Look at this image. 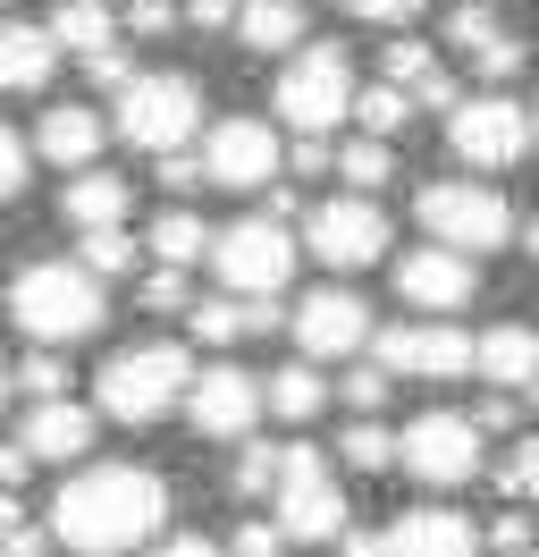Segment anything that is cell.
<instances>
[{"label": "cell", "mask_w": 539, "mask_h": 557, "mask_svg": "<svg viewBox=\"0 0 539 557\" xmlns=\"http://www.w3.org/2000/svg\"><path fill=\"white\" fill-rule=\"evenodd\" d=\"M168 523V482L143 465H85L76 482L51 498V541L85 557H127Z\"/></svg>", "instance_id": "6da1fadb"}, {"label": "cell", "mask_w": 539, "mask_h": 557, "mask_svg": "<svg viewBox=\"0 0 539 557\" xmlns=\"http://www.w3.org/2000/svg\"><path fill=\"white\" fill-rule=\"evenodd\" d=\"M9 321L26 330L34 347H76V338H93L110 321V296H101V278L85 262H34L9 287Z\"/></svg>", "instance_id": "7a4b0ae2"}, {"label": "cell", "mask_w": 539, "mask_h": 557, "mask_svg": "<svg viewBox=\"0 0 539 557\" xmlns=\"http://www.w3.org/2000/svg\"><path fill=\"white\" fill-rule=\"evenodd\" d=\"M186 397H195V363H186V347H168V338H152V347H118L110 363H101V414L127 422V431L177 414Z\"/></svg>", "instance_id": "3957f363"}, {"label": "cell", "mask_w": 539, "mask_h": 557, "mask_svg": "<svg viewBox=\"0 0 539 557\" xmlns=\"http://www.w3.org/2000/svg\"><path fill=\"white\" fill-rule=\"evenodd\" d=\"M202 127V94H195V76H177V69H152V76H135L127 94H118V136L135 144V152H152V161H168V152H186Z\"/></svg>", "instance_id": "277c9868"}, {"label": "cell", "mask_w": 539, "mask_h": 557, "mask_svg": "<svg viewBox=\"0 0 539 557\" xmlns=\"http://www.w3.org/2000/svg\"><path fill=\"white\" fill-rule=\"evenodd\" d=\"M354 69H346V51L337 42H303L296 60L278 69V119L303 127V136H329L337 119H354Z\"/></svg>", "instance_id": "5b68a950"}, {"label": "cell", "mask_w": 539, "mask_h": 557, "mask_svg": "<svg viewBox=\"0 0 539 557\" xmlns=\"http://www.w3.org/2000/svg\"><path fill=\"white\" fill-rule=\"evenodd\" d=\"M422 228H430L438 245H455V253H498L505 237H514V211H505L498 186H472V177H438V186H422Z\"/></svg>", "instance_id": "8992f818"}, {"label": "cell", "mask_w": 539, "mask_h": 557, "mask_svg": "<svg viewBox=\"0 0 539 557\" xmlns=\"http://www.w3.org/2000/svg\"><path fill=\"white\" fill-rule=\"evenodd\" d=\"M211 271L228 278L245 305H253V296H278V287L296 278V237H287V220H270V211H262V220H228Z\"/></svg>", "instance_id": "52a82bcc"}, {"label": "cell", "mask_w": 539, "mask_h": 557, "mask_svg": "<svg viewBox=\"0 0 539 557\" xmlns=\"http://www.w3.org/2000/svg\"><path fill=\"white\" fill-rule=\"evenodd\" d=\"M278 532L287 541H346V498H337V473L321 448H287V473H278Z\"/></svg>", "instance_id": "ba28073f"}, {"label": "cell", "mask_w": 539, "mask_h": 557, "mask_svg": "<svg viewBox=\"0 0 539 557\" xmlns=\"http://www.w3.org/2000/svg\"><path fill=\"white\" fill-rule=\"evenodd\" d=\"M531 136H539V119L523 102H505V94H472L447 119V144H455V161H472V170H514L531 152Z\"/></svg>", "instance_id": "9c48e42d"}, {"label": "cell", "mask_w": 539, "mask_h": 557, "mask_svg": "<svg viewBox=\"0 0 539 557\" xmlns=\"http://www.w3.org/2000/svg\"><path fill=\"white\" fill-rule=\"evenodd\" d=\"M371 355H379V372H413V381H464V372H480V338H464L455 321H397V330H379L371 338Z\"/></svg>", "instance_id": "30bf717a"}, {"label": "cell", "mask_w": 539, "mask_h": 557, "mask_svg": "<svg viewBox=\"0 0 539 557\" xmlns=\"http://www.w3.org/2000/svg\"><path fill=\"white\" fill-rule=\"evenodd\" d=\"M480 422L472 414H422V422H404V473L413 482H430V490H455V482H472L480 473Z\"/></svg>", "instance_id": "8fae6325"}, {"label": "cell", "mask_w": 539, "mask_h": 557, "mask_svg": "<svg viewBox=\"0 0 539 557\" xmlns=\"http://www.w3.org/2000/svg\"><path fill=\"white\" fill-rule=\"evenodd\" d=\"M303 245L329 262V271H371L379 253H388V211L371 203V195H337L303 220Z\"/></svg>", "instance_id": "7c38bea8"}, {"label": "cell", "mask_w": 539, "mask_h": 557, "mask_svg": "<svg viewBox=\"0 0 539 557\" xmlns=\"http://www.w3.org/2000/svg\"><path fill=\"white\" fill-rule=\"evenodd\" d=\"M287 170V144L270 136V119H220L211 136H202V177L211 186H270V177Z\"/></svg>", "instance_id": "4fadbf2b"}, {"label": "cell", "mask_w": 539, "mask_h": 557, "mask_svg": "<svg viewBox=\"0 0 539 557\" xmlns=\"http://www.w3.org/2000/svg\"><path fill=\"white\" fill-rule=\"evenodd\" d=\"M379 330H371V305L354 287H321V296H303L296 305V347L312 363H346L354 347H371Z\"/></svg>", "instance_id": "5bb4252c"}, {"label": "cell", "mask_w": 539, "mask_h": 557, "mask_svg": "<svg viewBox=\"0 0 539 557\" xmlns=\"http://www.w3.org/2000/svg\"><path fill=\"white\" fill-rule=\"evenodd\" d=\"M270 388L253 381V372H236V363H211L195 381V397H186V422H195L202 440H253V422H262Z\"/></svg>", "instance_id": "9a60e30c"}, {"label": "cell", "mask_w": 539, "mask_h": 557, "mask_svg": "<svg viewBox=\"0 0 539 557\" xmlns=\"http://www.w3.org/2000/svg\"><path fill=\"white\" fill-rule=\"evenodd\" d=\"M397 296L422 305V313H464L472 296H480V271H472V253H455V245H422V253L397 262Z\"/></svg>", "instance_id": "2e32d148"}, {"label": "cell", "mask_w": 539, "mask_h": 557, "mask_svg": "<svg viewBox=\"0 0 539 557\" xmlns=\"http://www.w3.org/2000/svg\"><path fill=\"white\" fill-rule=\"evenodd\" d=\"M388 557H480V532L455 507H413L388 523Z\"/></svg>", "instance_id": "e0dca14e"}, {"label": "cell", "mask_w": 539, "mask_h": 557, "mask_svg": "<svg viewBox=\"0 0 539 557\" xmlns=\"http://www.w3.org/2000/svg\"><path fill=\"white\" fill-rule=\"evenodd\" d=\"M447 42H455V51H464L472 69L489 76V85H505V76H523V42L505 35V26H498V17H489V9H480V0L447 17Z\"/></svg>", "instance_id": "ac0fdd59"}, {"label": "cell", "mask_w": 539, "mask_h": 557, "mask_svg": "<svg viewBox=\"0 0 539 557\" xmlns=\"http://www.w3.org/2000/svg\"><path fill=\"white\" fill-rule=\"evenodd\" d=\"M17 440L34 448V465H76V456L93 448V414H85L76 397H42V406L26 414V431H17Z\"/></svg>", "instance_id": "d6986e66"}, {"label": "cell", "mask_w": 539, "mask_h": 557, "mask_svg": "<svg viewBox=\"0 0 539 557\" xmlns=\"http://www.w3.org/2000/svg\"><path fill=\"white\" fill-rule=\"evenodd\" d=\"M127 177H110V170H85V177H67L60 186V220L67 228H85V237H101V228H127Z\"/></svg>", "instance_id": "ffe728a7"}, {"label": "cell", "mask_w": 539, "mask_h": 557, "mask_svg": "<svg viewBox=\"0 0 539 557\" xmlns=\"http://www.w3.org/2000/svg\"><path fill=\"white\" fill-rule=\"evenodd\" d=\"M101 136H110V127H101L85 102H60V110H42V127H34V152L85 177V170H93V152H101Z\"/></svg>", "instance_id": "44dd1931"}, {"label": "cell", "mask_w": 539, "mask_h": 557, "mask_svg": "<svg viewBox=\"0 0 539 557\" xmlns=\"http://www.w3.org/2000/svg\"><path fill=\"white\" fill-rule=\"evenodd\" d=\"M379 76H388V85H404V94H413L422 110H447V119L464 110V102H455V76L438 69V60H430V42H413V35L379 51Z\"/></svg>", "instance_id": "7402d4cb"}, {"label": "cell", "mask_w": 539, "mask_h": 557, "mask_svg": "<svg viewBox=\"0 0 539 557\" xmlns=\"http://www.w3.org/2000/svg\"><path fill=\"white\" fill-rule=\"evenodd\" d=\"M60 69V35L51 26H0V94H42Z\"/></svg>", "instance_id": "603a6c76"}, {"label": "cell", "mask_w": 539, "mask_h": 557, "mask_svg": "<svg viewBox=\"0 0 539 557\" xmlns=\"http://www.w3.org/2000/svg\"><path fill=\"white\" fill-rule=\"evenodd\" d=\"M480 381L489 388H531L539 381V330H523V321L489 330V338H480Z\"/></svg>", "instance_id": "cb8c5ba5"}, {"label": "cell", "mask_w": 539, "mask_h": 557, "mask_svg": "<svg viewBox=\"0 0 539 557\" xmlns=\"http://www.w3.org/2000/svg\"><path fill=\"white\" fill-rule=\"evenodd\" d=\"M51 35H60V51H76V60H93V51H118V17L101 9V0H60L51 9Z\"/></svg>", "instance_id": "d4e9b609"}, {"label": "cell", "mask_w": 539, "mask_h": 557, "mask_svg": "<svg viewBox=\"0 0 539 557\" xmlns=\"http://www.w3.org/2000/svg\"><path fill=\"white\" fill-rule=\"evenodd\" d=\"M236 35L253 42V51H296L303 42V0H245Z\"/></svg>", "instance_id": "484cf974"}, {"label": "cell", "mask_w": 539, "mask_h": 557, "mask_svg": "<svg viewBox=\"0 0 539 557\" xmlns=\"http://www.w3.org/2000/svg\"><path fill=\"white\" fill-rule=\"evenodd\" d=\"M152 253H161V271H195L202 253H220V237H202L195 211H161L152 220Z\"/></svg>", "instance_id": "4316f807"}, {"label": "cell", "mask_w": 539, "mask_h": 557, "mask_svg": "<svg viewBox=\"0 0 539 557\" xmlns=\"http://www.w3.org/2000/svg\"><path fill=\"white\" fill-rule=\"evenodd\" d=\"M337 456H346L354 473H388V465H404V431H388V422H354V431H337Z\"/></svg>", "instance_id": "83f0119b"}, {"label": "cell", "mask_w": 539, "mask_h": 557, "mask_svg": "<svg viewBox=\"0 0 539 557\" xmlns=\"http://www.w3.org/2000/svg\"><path fill=\"white\" fill-rule=\"evenodd\" d=\"M321 406H329V381H321L312 363H287V372L270 381V414H287V422H312Z\"/></svg>", "instance_id": "f1b7e54d"}, {"label": "cell", "mask_w": 539, "mask_h": 557, "mask_svg": "<svg viewBox=\"0 0 539 557\" xmlns=\"http://www.w3.org/2000/svg\"><path fill=\"white\" fill-rule=\"evenodd\" d=\"M337 177L354 186V195H371V186H388L397 177V152L379 136H354V144H337Z\"/></svg>", "instance_id": "f546056e"}, {"label": "cell", "mask_w": 539, "mask_h": 557, "mask_svg": "<svg viewBox=\"0 0 539 557\" xmlns=\"http://www.w3.org/2000/svg\"><path fill=\"white\" fill-rule=\"evenodd\" d=\"M413 110H422V102H413L404 85H388V76H379L363 102H354V119H363V136H379V144H388V136L404 127V119H413Z\"/></svg>", "instance_id": "4dcf8cb0"}, {"label": "cell", "mask_w": 539, "mask_h": 557, "mask_svg": "<svg viewBox=\"0 0 539 557\" xmlns=\"http://www.w3.org/2000/svg\"><path fill=\"white\" fill-rule=\"evenodd\" d=\"M253 330V305H236V296H202L195 305V338L202 347H228V338H245Z\"/></svg>", "instance_id": "1f68e13d"}, {"label": "cell", "mask_w": 539, "mask_h": 557, "mask_svg": "<svg viewBox=\"0 0 539 557\" xmlns=\"http://www.w3.org/2000/svg\"><path fill=\"white\" fill-rule=\"evenodd\" d=\"M278 473H287V448L245 440V456H236V498H262V490H278Z\"/></svg>", "instance_id": "d6a6232c"}, {"label": "cell", "mask_w": 539, "mask_h": 557, "mask_svg": "<svg viewBox=\"0 0 539 557\" xmlns=\"http://www.w3.org/2000/svg\"><path fill=\"white\" fill-rule=\"evenodd\" d=\"M17 388H26L34 406H42V397H60V388H67V363H60V347H34L26 363H17Z\"/></svg>", "instance_id": "836d02e7"}, {"label": "cell", "mask_w": 539, "mask_h": 557, "mask_svg": "<svg viewBox=\"0 0 539 557\" xmlns=\"http://www.w3.org/2000/svg\"><path fill=\"white\" fill-rule=\"evenodd\" d=\"M85 271H93V278L135 271V237H127V228H101V237H85Z\"/></svg>", "instance_id": "e575fe53"}, {"label": "cell", "mask_w": 539, "mask_h": 557, "mask_svg": "<svg viewBox=\"0 0 539 557\" xmlns=\"http://www.w3.org/2000/svg\"><path fill=\"white\" fill-rule=\"evenodd\" d=\"M498 490L514 498V507H531V498H539V431L523 440V448H514V465L498 473Z\"/></svg>", "instance_id": "d590c367"}, {"label": "cell", "mask_w": 539, "mask_h": 557, "mask_svg": "<svg viewBox=\"0 0 539 557\" xmlns=\"http://www.w3.org/2000/svg\"><path fill=\"white\" fill-rule=\"evenodd\" d=\"M26 170H34V144L0 127V203H17V195H26Z\"/></svg>", "instance_id": "8d00e7d4"}, {"label": "cell", "mask_w": 539, "mask_h": 557, "mask_svg": "<svg viewBox=\"0 0 539 557\" xmlns=\"http://www.w3.org/2000/svg\"><path fill=\"white\" fill-rule=\"evenodd\" d=\"M143 305H152V313H195L202 296H186V271H152L143 278Z\"/></svg>", "instance_id": "74e56055"}, {"label": "cell", "mask_w": 539, "mask_h": 557, "mask_svg": "<svg viewBox=\"0 0 539 557\" xmlns=\"http://www.w3.org/2000/svg\"><path fill=\"white\" fill-rule=\"evenodd\" d=\"M388 381H397V372H379V363H363V372H346V406H354V414H371V406L388 397Z\"/></svg>", "instance_id": "f35d334b"}, {"label": "cell", "mask_w": 539, "mask_h": 557, "mask_svg": "<svg viewBox=\"0 0 539 557\" xmlns=\"http://www.w3.org/2000/svg\"><path fill=\"white\" fill-rule=\"evenodd\" d=\"M489 541H498L505 557H531V516H523V507H505V516L489 523Z\"/></svg>", "instance_id": "ab89813d"}, {"label": "cell", "mask_w": 539, "mask_h": 557, "mask_svg": "<svg viewBox=\"0 0 539 557\" xmlns=\"http://www.w3.org/2000/svg\"><path fill=\"white\" fill-rule=\"evenodd\" d=\"M287 170H296V177H329V170H337V152H329V136H303L296 152H287Z\"/></svg>", "instance_id": "60d3db41"}, {"label": "cell", "mask_w": 539, "mask_h": 557, "mask_svg": "<svg viewBox=\"0 0 539 557\" xmlns=\"http://www.w3.org/2000/svg\"><path fill=\"white\" fill-rule=\"evenodd\" d=\"M236 557H287V532H278V523H245V532H236Z\"/></svg>", "instance_id": "b9f144b4"}, {"label": "cell", "mask_w": 539, "mask_h": 557, "mask_svg": "<svg viewBox=\"0 0 539 557\" xmlns=\"http://www.w3.org/2000/svg\"><path fill=\"white\" fill-rule=\"evenodd\" d=\"M85 76H93V85H110V94H127V85H135L127 51H93V60H85Z\"/></svg>", "instance_id": "7bdbcfd3"}, {"label": "cell", "mask_w": 539, "mask_h": 557, "mask_svg": "<svg viewBox=\"0 0 539 557\" xmlns=\"http://www.w3.org/2000/svg\"><path fill=\"white\" fill-rule=\"evenodd\" d=\"M346 9L371 17V26H413V9H422V0H346Z\"/></svg>", "instance_id": "ee69618b"}, {"label": "cell", "mask_w": 539, "mask_h": 557, "mask_svg": "<svg viewBox=\"0 0 539 557\" xmlns=\"http://www.w3.org/2000/svg\"><path fill=\"white\" fill-rule=\"evenodd\" d=\"M152 557H228V549H220V541H202V532H168Z\"/></svg>", "instance_id": "f6af8a7d"}, {"label": "cell", "mask_w": 539, "mask_h": 557, "mask_svg": "<svg viewBox=\"0 0 539 557\" xmlns=\"http://www.w3.org/2000/svg\"><path fill=\"white\" fill-rule=\"evenodd\" d=\"M26 473H34V448H26V440H9V448H0V490H17Z\"/></svg>", "instance_id": "bcb514c9"}, {"label": "cell", "mask_w": 539, "mask_h": 557, "mask_svg": "<svg viewBox=\"0 0 539 557\" xmlns=\"http://www.w3.org/2000/svg\"><path fill=\"white\" fill-rule=\"evenodd\" d=\"M127 26H135V35H168V0H135Z\"/></svg>", "instance_id": "7dc6e473"}, {"label": "cell", "mask_w": 539, "mask_h": 557, "mask_svg": "<svg viewBox=\"0 0 539 557\" xmlns=\"http://www.w3.org/2000/svg\"><path fill=\"white\" fill-rule=\"evenodd\" d=\"M202 177V152H168L161 161V186H195Z\"/></svg>", "instance_id": "c3c4849f"}, {"label": "cell", "mask_w": 539, "mask_h": 557, "mask_svg": "<svg viewBox=\"0 0 539 557\" xmlns=\"http://www.w3.org/2000/svg\"><path fill=\"white\" fill-rule=\"evenodd\" d=\"M337 549H346V557H388V532H346Z\"/></svg>", "instance_id": "681fc988"}, {"label": "cell", "mask_w": 539, "mask_h": 557, "mask_svg": "<svg viewBox=\"0 0 539 557\" xmlns=\"http://www.w3.org/2000/svg\"><path fill=\"white\" fill-rule=\"evenodd\" d=\"M472 422H480V431H505V422H514V406H505V397H480V414H472Z\"/></svg>", "instance_id": "f907efd6"}, {"label": "cell", "mask_w": 539, "mask_h": 557, "mask_svg": "<svg viewBox=\"0 0 539 557\" xmlns=\"http://www.w3.org/2000/svg\"><path fill=\"white\" fill-rule=\"evenodd\" d=\"M523 245H531V262H539V220H531V228H523Z\"/></svg>", "instance_id": "816d5d0a"}, {"label": "cell", "mask_w": 539, "mask_h": 557, "mask_svg": "<svg viewBox=\"0 0 539 557\" xmlns=\"http://www.w3.org/2000/svg\"><path fill=\"white\" fill-rule=\"evenodd\" d=\"M0 397H9V372H0Z\"/></svg>", "instance_id": "f5cc1de1"}, {"label": "cell", "mask_w": 539, "mask_h": 557, "mask_svg": "<svg viewBox=\"0 0 539 557\" xmlns=\"http://www.w3.org/2000/svg\"><path fill=\"white\" fill-rule=\"evenodd\" d=\"M531 406H539V381H531Z\"/></svg>", "instance_id": "db71d44e"}, {"label": "cell", "mask_w": 539, "mask_h": 557, "mask_svg": "<svg viewBox=\"0 0 539 557\" xmlns=\"http://www.w3.org/2000/svg\"><path fill=\"white\" fill-rule=\"evenodd\" d=\"M0 557H9V541H0Z\"/></svg>", "instance_id": "11a10c76"}, {"label": "cell", "mask_w": 539, "mask_h": 557, "mask_svg": "<svg viewBox=\"0 0 539 557\" xmlns=\"http://www.w3.org/2000/svg\"><path fill=\"white\" fill-rule=\"evenodd\" d=\"M455 9H472V0H455Z\"/></svg>", "instance_id": "9f6ffc18"}, {"label": "cell", "mask_w": 539, "mask_h": 557, "mask_svg": "<svg viewBox=\"0 0 539 557\" xmlns=\"http://www.w3.org/2000/svg\"><path fill=\"white\" fill-rule=\"evenodd\" d=\"M531 119H539V110H531Z\"/></svg>", "instance_id": "6f0895ef"}, {"label": "cell", "mask_w": 539, "mask_h": 557, "mask_svg": "<svg viewBox=\"0 0 539 557\" xmlns=\"http://www.w3.org/2000/svg\"><path fill=\"white\" fill-rule=\"evenodd\" d=\"M531 557H539V549H531Z\"/></svg>", "instance_id": "680465c9"}]
</instances>
